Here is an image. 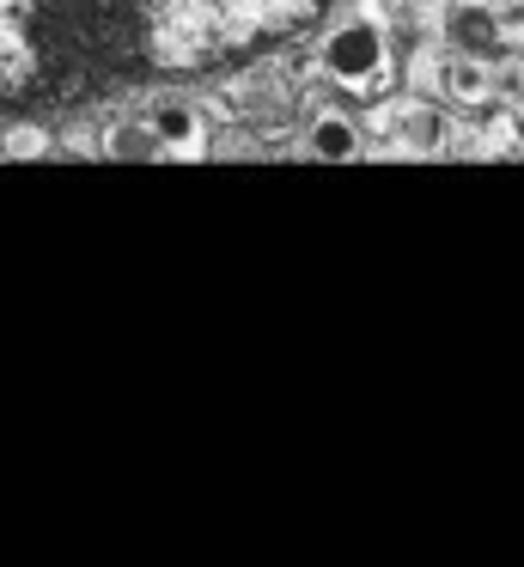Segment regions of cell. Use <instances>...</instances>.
Instances as JSON below:
<instances>
[{
	"label": "cell",
	"mask_w": 524,
	"mask_h": 567,
	"mask_svg": "<svg viewBox=\"0 0 524 567\" xmlns=\"http://www.w3.org/2000/svg\"><path fill=\"white\" fill-rule=\"evenodd\" d=\"M451 7H482V0H451Z\"/></svg>",
	"instance_id": "cell-8"
},
{
	"label": "cell",
	"mask_w": 524,
	"mask_h": 567,
	"mask_svg": "<svg viewBox=\"0 0 524 567\" xmlns=\"http://www.w3.org/2000/svg\"><path fill=\"white\" fill-rule=\"evenodd\" d=\"M146 123H153V135L165 141V153H177V147H189V141H195L202 116H195V104H183V99H158L153 111H146Z\"/></svg>",
	"instance_id": "cell-4"
},
{
	"label": "cell",
	"mask_w": 524,
	"mask_h": 567,
	"mask_svg": "<svg viewBox=\"0 0 524 567\" xmlns=\"http://www.w3.org/2000/svg\"><path fill=\"white\" fill-rule=\"evenodd\" d=\"M451 92H458V99H482V92H487L482 68H475V62H451Z\"/></svg>",
	"instance_id": "cell-7"
},
{
	"label": "cell",
	"mask_w": 524,
	"mask_h": 567,
	"mask_svg": "<svg viewBox=\"0 0 524 567\" xmlns=\"http://www.w3.org/2000/svg\"><path fill=\"white\" fill-rule=\"evenodd\" d=\"M323 68H329V80H336V86L366 92L378 74H384V31L366 25V19L329 31V38H323Z\"/></svg>",
	"instance_id": "cell-1"
},
{
	"label": "cell",
	"mask_w": 524,
	"mask_h": 567,
	"mask_svg": "<svg viewBox=\"0 0 524 567\" xmlns=\"http://www.w3.org/2000/svg\"><path fill=\"white\" fill-rule=\"evenodd\" d=\"M397 128H402V141H409V153H439L445 147V123H439L433 111H402Z\"/></svg>",
	"instance_id": "cell-6"
},
{
	"label": "cell",
	"mask_w": 524,
	"mask_h": 567,
	"mask_svg": "<svg viewBox=\"0 0 524 567\" xmlns=\"http://www.w3.org/2000/svg\"><path fill=\"white\" fill-rule=\"evenodd\" d=\"M305 147H311V159L348 165V159H360V128H353L348 116H317L311 135H305Z\"/></svg>",
	"instance_id": "cell-3"
},
{
	"label": "cell",
	"mask_w": 524,
	"mask_h": 567,
	"mask_svg": "<svg viewBox=\"0 0 524 567\" xmlns=\"http://www.w3.org/2000/svg\"><path fill=\"white\" fill-rule=\"evenodd\" d=\"M104 153L110 159H122V165H153V159H165V141L153 135V123H116V128H104Z\"/></svg>",
	"instance_id": "cell-2"
},
{
	"label": "cell",
	"mask_w": 524,
	"mask_h": 567,
	"mask_svg": "<svg viewBox=\"0 0 524 567\" xmlns=\"http://www.w3.org/2000/svg\"><path fill=\"white\" fill-rule=\"evenodd\" d=\"M445 31H451V43H458L463 55H482L500 25H494V13H487V0H482V7H451Z\"/></svg>",
	"instance_id": "cell-5"
}]
</instances>
